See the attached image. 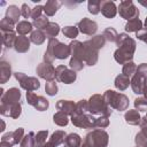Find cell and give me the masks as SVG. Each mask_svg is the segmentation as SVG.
Masks as SVG:
<instances>
[{"label": "cell", "mask_w": 147, "mask_h": 147, "mask_svg": "<svg viewBox=\"0 0 147 147\" xmlns=\"http://www.w3.org/2000/svg\"><path fill=\"white\" fill-rule=\"evenodd\" d=\"M31 14H32V13H31L30 8H29L26 5H23V6H22V15H23V16L26 18V17H29Z\"/></svg>", "instance_id": "obj_28"}, {"label": "cell", "mask_w": 147, "mask_h": 147, "mask_svg": "<svg viewBox=\"0 0 147 147\" xmlns=\"http://www.w3.org/2000/svg\"><path fill=\"white\" fill-rule=\"evenodd\" d=\"M80 138L76 133H71L65 139V147H79Z\"/></svg>", "instance_id": "obj_7"}, {"label": "cell", "mask_w": 147, "mask_h": 147, "mask_svg": "<svg viewBox=\"0 0 147 147\" xmlns=\"http://www.w3.org/2000/svg\"><path fill=\"white\" fill-rule=\"evenodd\" d=\"M136 69H137L136 65H134L132 62H130V63H126V64L124 65V68H123V72L125 74V76H131L132 72H134Z\"/></svg>", "instance_id": "obj_24"}, {"label": "cell", "mask_w": 147, "mask_h": 147, "mask_svg": "<svg viewBox=\"0 0 147 147\" xmlns=\"http://www.w3.org/2000/svg\"><path fill=\"white\" fill-rule=\"evenodd\" d=\"M100 9L106 17H114L116 15V6L113 1H101Z\"/></svg>", "instance_id": "obj_2"}, {"label": "cell", "mask_w": 147, "mask_h": 147, "mask_svg": "<svg viewBox=\"0 0 147 147\" xmlns=\"http://www.w3.org/2000/svg\"><path fill=\"white\" fill-rule=\"evenodd\" d=\"M34 25H37V28H39V29H45L47 25H48V21H47V18H45V17H38L37 20H34Z\"/></svg>", "instance_id": "obj_22"}, {"label": "cell", "mask_w": 147, "mask_h": 147, "mask_svg": "<svg viewBox=\"0 0 147 147\" xmlns=\"http://www.w3.org/2000/svg\"><path fill=\"white\" fill-rule=\"evenodd\" d=\"M48 71H54V69L52 68L51 64H47L45 70H42L40 67L38 68V72H39V75H40V77H42V78H45V79H52L53 77H52L51 75H48Z\"/></svg>", "instance_id": "obj_17"}, {"label": "cell", "mask_w": 147, "mask_h": 147, "mask_svg": "<svg viewBox=\"0 0 147 147\" xmlns=\"http://www.w3.org/2000/svg\"><path fill=\"white\" fill-rule=\"evenodd\" d=\"M60 6H61V2H59V1H48V2H46L45 7H44V11L51 16L57 10V8Z\"/></svg>", "instance_id": "obj_6"}, {"label": "cell", "mask_w": 147, "mask_h": 147, "mask_svg": "<svg viewBox=\"0 0 147 147\" xmlns=\"http://www.w3.org/2000/svg\"><path fill=\"white\" fill-rule=\"evenodd\" d=\"M56 91H57V87H56V84L54 82H49V83L46 84V92H47V94L54 95V94H56Z\"/></svg>", "instance_id": "obj_25"}, {"label": "cell", "mask_w": 147, "mask_h": 147, "mask_svg": "<svg viewBox=\"0 0 147 147\" xmlns=\"http://www.w3.org/2000/svg\"><path fill=\"white\" fill-rule=\"evenodd\" d=\"M125 118H126V122L130 123V124H138L139 119H140V116L138 114V111L136 110H130L125 114Z\"/></svg>", "instance_id": "obj_11"}, {"label": "cell", "mask_w": 147, "mask_h": 147, "mask_svg": "<svg viewBox=\"0 0 147 147\" xmlns=\"http://www.w3.org/2000/svg\"><path fill=\"white\" fill-rule=\"evenodd\" d=\"M64 136H65V134H64L63 132H61V131L55 132V133L52 136V138H51L49 142L45 144L42 147H55V146L60 145V144L64 140Z\"/></svg>", "instance_id": "obj_5"}, {"label": "cell", "mask_w": 147, "mask_h": 147, "mask_svg": "<svg viewBox=\"0 0 147 147\" xmlns=\"http://www.w3.org/2000/svg\"><path fill=\"white\" fill-rule=\"evenodd\" d=\"M45 37L44 34L41 33V31H34L32 34H31V40L34 42V44H41L44 41Z\"/></svg>", "instance_id": "obj_19"}, {"label": "cell", "mask_w": 147, "mask_h": 147, "mask_svg": "<svg viewBox=\"0 0 147 147\" xmlns=\"http://www.w3.org/2000/svg\"><path fill=\"white\" fill-rule=\"evenodd\" d=\"M55 76L57 77L59 80L64 82L65 84H70L71 82H74V80L76 79V74H75L74 71L68 70L65 67H63V74H61V72H56Z\"/></svg>", "instance_id": "obj_4"}, {"label": "cell", "mask_w": 147, "mask_h": 147, "mask_svg": "<svg viewBox=\"0 0 147 147\" xmlns=\"http://www.w3.org/2000/svg\"><path fill=\"white\" fill-rule=\"evenodd\" d=\"M41 10H44L41 6H37V7H34V8H33V11H32V14H31L32 17H33L34 20H37L38 17H40V13H41Z\"/></svg>", "instance_id": "obj_27"}, {"label": "cell", "mask_w": 147, "mask_h": 147, "mask_svg": "<svg viewBox=\"0 0 147 147\" xmlns=\"http://www.w3.org/2000/svg\"><path fill=\"white\" fill-rule=\"evenodd\" d=\"M79 29L83 33H86V34H92L96 31V24L87 18H84L83 21L79 22Z\"/></svg>", "instance_id": "obj_3"}, {"label": "cell", "mask_w": 147, "mask_h": 147, "mask_svg": "<svg viewBox=\"0 0 147 147\" xmlns=\"http://www.w3.org/2000/svg\"><path fill=\"white\" fill-rule=\"evenodd\" d=\"M7 15H9V18H8V20L14 23V22L17 21L18 16H20V10L17 9V7L10 6V7L8 8V10H7ZM6 18H7V17H6Z\"/></svg>", "instance_id": "obj_12"}, {"label": "cell", "mask_w": 147, "mask_h": 147, "mask_svg": "<svg viewBox=\"0 0 147 147\" xmlns=\"http://www.w3.org/2000/svg\"><path fill=\"white\" fill-rule=\"evenodd\" d=\"M105 36H106V37H107V39H108V40H110V41H115V40H116V38H118V36L116 34V31H115L113 28L107 29V30L105 31Z\"/></svg>", "instance_id": "obj_21"}, {"label": "cell", "mask_w": 147, "mask_h": 147, "mask_svg": "<svg viewBox=\"0 0 147 147\" xmlns=\"http://www.w3.org/2000/svg\"><path fill=\"white\" fill-rule=\"evenodd\" d=\"M62 31H63V34H65L68 38H76L78 34V30L75 26H67Z\"/></svg>", "instance_id": "obj_16"}, {"label": "cell", "mask_w": 147, "mask_h": 147, "mask_svg": "<svg viewBox=\"0 0 147 147\" xmlns=\"http://www.w3.org/2000/svg\"><path fill=\"white\" fill-rule=\"evenodd\" d=\"M32 30V24L29 22H20L17 24V31L22 34H25L26 32H30Z\"/></svg>", "instance_id": "obj_13"}, {"label": "cell", "mask_w": 147, "mask_h": 147, "mask_svg": "<svg viewBox=\"0 0 147 147\" xmlns=\"http://www.w3.org/2000/svg\"><path fill=\"white\" fill-rule=\"evenodd\" d=\"M100 6L101 2H96V1H90L88 2V11L92 14H98L100 10Z\"/></svg>", "instance_id": "obj_20"}, {"label": "cell", "mask_w": 147, "mask_h": 147, "mask_svg": "<svg viewBox=\"0 0 147 147\" xmlns=\"http://www.w3.org/2000/svg\"><path fill=\"white\" fill-rule=\"evenodd\" d=\"M145 25H146V28H147V18H146V21H145Z\"/></svg>", "instance_id": "obj_30"}, {"label": "cell", "mask_w": 147, "mask_h": 147, "mask_svg": "<svg viewBox=\"0 0 147 147\" xmlns=\"http://www.w3.org/2000/svg\"><path fill=\"white\" fill-rule=\"evenodd\" d=\"M119 14L126 20L138 18L139 16V11L133 6L132 1H122L119 3Z\"/></svg>", "instance_id": "obj_1"}, {"label": "cell", "mask_w": 147, "mask_h": 147, "mask_svg": "<svg viewBox=\"0 0 147 147\" xmlns=\"http://www.w3.org/2000/svg\"><path fill=\"white\" fill-rule=\"evenodd\" d=\"M56 107H57V109H59V110L64 111V109H65V113L70 114V113L74 110L75 105H74L72 102H69V101H63V100H60V102H57Z\"/></svg>", "instance_id": "obj_10"}, {"label": "cell", "mask_w": 147, "mask_h": 147, "mask_svg": "<svg viewBox=\"0 0 147 147\" xmlns=\"http://www.w3.org/2000/svg\"><path fill=\"white\" fill-rule=\"evenodd\" d=\"M32 137H33V133H32V132L29 133V134L24 138V140H23V142H22V147H33V146H34V142H33Z\"/></svg>", "instance_id": "obj_23"}, {"label": "cell", "mask_w": 147, "mask_h": 147, "mask_svg": "<svg viewBox=\"0 0 147 147\" xmlns=\"http://www.w3.org/2000/svg\"><path fill=\"white\" fill-rule=\"evenodd\" d=\"M59 25L56 23H48V25L45 28V31L46 33L49 36V37H53V36H56L59 33Z\"/></svg>", "instance_id": "obj_14"}, {"label": "cell", "mask_w": 147, "mask_h": 147, "mask_svg": "<svg viewBox=\"0 0 147 147\" xmlns=\"http://www.w3.org/2000/svg\"><path fill=\"white\" fill-rule=\"evenodd\" d=\"M134 105L138 108V110H147V100L137 99L136 102H134Z\"/></svg>", "instance_id": "obj_26"}, {"label": "cell", "mask_w": 147, "mask_h": 147, "mask_svg": "<svg viewBox=\"0 0 147 147\" xmlns=\"http://www.w3.org/2000/svg\"><path fill=\"white\" fill-rule=\"evenodd\" d=\"M47 137V131H41L36 136V145L37 147H42L45 145V138Z\"/></svg>", "instance_id": "obj_18"}, {"label": "cell", "mask_w": 147, "mask_h": 147, "mask_svg": "<svg viewBox=\"0 0 147 147\" xmlns=\"http://www.w3.org/2000/svg\"><path fill=\"white\" fill-rule=\"evenodd\" d=\"M140 3H141L142 6H145V7H147V3H146V2H140Z\"/></svg>", "instance_id": "obj_29"}, {"label": "cell", "mask_w": 147, "mask_h": 147, "mask_svg": "<svg viewBox=\"0 0 147 147\" xmlns=\"http://www.w3.org/2000/svg\"><path fill=\"white\" fill-rule=\"evenodd\" d=\"M54 122L61 126L63 125H67L68 124V118H67V115L64 113H57L56 115H54Z\"/></svg>", "instance_id": "obj_15"}, {"label": "cell", "mask_w": 147, "mask_h": 147, "mask_svg": "<svg viewBox=\"0 0 147 147\" xmlns=\"http://www.w3.org/2000/svg\"><path fill=\"white\" fill-rule=\"evenodd\" d=\"M15 48L17 52H25L26 49H29V40L25 37H18Z\"/></svg>", "instance_id": "obj_9"}, {"label": "cell", "mask_w": 147, "mask_h": 147, "mask_svg": "<svg viewBox=\"0 0 147 147\" xmlns=\"http://www.w3.org/2000/svg\"><path fill=\"white\" fill-rule=\"evenodd\" d=\"M141 26H142V24H141V22H140L138 18H132V20H130L129 23L126 24L125 30L129 31V32H131V31H137V32H138V30H140Z\"/></svg>", "instance_id": "obj_8"}]
</instances>
